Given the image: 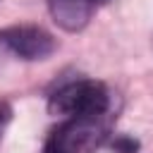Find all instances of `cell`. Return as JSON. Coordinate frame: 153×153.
<instances>
[{
	"instance_id": "obj_1",
	"label": "cell",
	"mask_w": 153,
	"mask_h": 153,
	"mask_svg": "<svg viewBox=\"0 0 153 153\" xmlns=\"http://www.w3.org/2000/svg\"><path fill=\"white\" fill-rule=\"evenodd\" d=\"M48 112L62 115L67 120L74 117H96L110 112V93L103 81L96 79H76L60 86L48 98Z\"/></svg>"
},
{
	"instance_id": "obj_2",
	"label": "cell",
	"mask_w": 153,
	"mask_h": 153,
	"mask_svg": "<svg viewBox=\"0 0 153 153\" xmlns=\"http://www.w3.org/2000/svg\"><path fill=\"white\" fill-rule=\"evenodd\" d=\"M110 112L96 117H74L60 124L50 139L60 143L65 153H93L110 134Z\"/></svg>"
},
{
	"instance_id": "obj_3",
	"label": "cell",
	"mask_w": 153,
	"mask_h": 153,
	"mask_svg": "<svg viewBox=\"0 0 153 153\" xmlns=\"http://www.w3.org/2000/svg\"><path fill=\"white\" fill-rule=\"evenodd\" d=\"M0 43L22 60H45L55 53L57 41L36 24H17L0 31Z\"/></svg>"
},
{
	"instance_id": "obj_4",
	"label": "cell",
	"mask_w": 153,
	"mask_h": 153,
	"mask_svg": "<svg viewBox=\"0 0 153 153\" xmlns=\"http://www.w3.org/2000/svg\"><path fill=\"white\" fill-rule=\"evenodd\" d=\"M48 7L57 26H62L65 31H81L91 22L98 5H93L91 0H50Z\"/></svg>"
},
{
	"instance_id": "obj_5",
	"label": "cell",
	"mask_w": 153,
	"mask_h": 153,
	"mask_svg": "<svg viewBox=\"0 0 153 153\" xmlns=\"http://www.w3.org/2000/svg\"><path fill=\"white\" fill-rule=\"evenodd\" d=\"M112 151L115 153H136L139 151V141L134 136H127V134H120L112 139Z\"/></svg>"
},
{
	"instance_id": "obj_6",
	"label": "cell",
	"mask_w": 153,
	"mask_h": 153,
	"mask_svg": "<svg viewBox=\"0 0 153 153\" xmlns=\"http://www.w3.org/2000/svg\"><path fill=\"white\" fill-rule=\"evenodd\" d=\"M12 120V105L7 100H0V131L5 129V124Z\"/></svg>"
},
{
	"instance_id": "obj_7",
	"label": "cell",
	"mask_w": 153,
	"mask_h": 153,
	"mask_svg": "<svg viewBox=\"0 0 153 153\" xmlns=\"http://www.w3.org/2000/svg\"><path fill=\"white\" fill-rule=\"evenodd\" d=\"M41 153H65V151L60 148V143H57L55 139H50V136H48V141L43 143V151H41Z\"/></svg>"
}]
</instances>
